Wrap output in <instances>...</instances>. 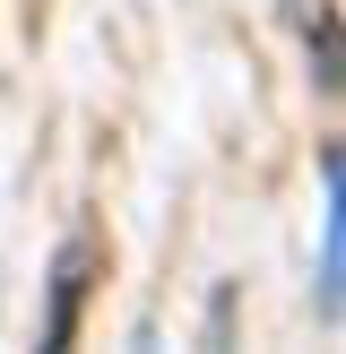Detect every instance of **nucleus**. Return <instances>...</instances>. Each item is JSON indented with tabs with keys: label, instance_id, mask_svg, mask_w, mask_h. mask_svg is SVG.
Segmentation results:
<instances>
[{
	"label": "nucleus",
	"instance_id": "nucleus-1",
	"mask_svg": "<svg viewBox=\"0 0 346 354\" xmlns=\"http://www.w3.org/2000/svg\"><path fill=\"white\" fill-rule=\"evenodd\" d=\"M86 268H95V234H69V242H61V259H52V320H44V337H52V346H69V337H78V294H86Z\"/></svg>",
	"mask_w": 346,
	"mask_h": 354
},
{
	"label": "nucleus",
	"instance_id": "nucleus-2",
	"mask_svg": "<svg viewBox=\"0 0 346 354\" xmlns=\"http://www.w3.org/2000/svg\"><path fill=\"white\" fill-rule=\"evenodd\" d=\"M320 303H346V147H329V251H320Z\"/></svg>",
	"mask_w": 346,
	"mask_h": 354
},
{
	"label": "nucleus",
	"instance_id": "nucleus-3",
	"mask_svg": "<svg viewBox=\"0 0 346 354\" xmlns=\"http://www.w3.org/2000/svg\"><path fill=\"white\" fill-rule=\"evenodd\" d=\"M303 35H320V86H346V35H338V17L320 0L303 9Z\"/></svg>",
	"mask_w": 346,
	"mask_h": 354
}]
</instances>
